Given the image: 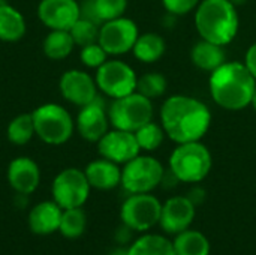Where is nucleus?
<instances>
[{
	"instance_id": "39",
	"label": "nucleus",
	"mask_w": 256,
	"mask_h": 255,
	"mask_svg": "<svg viewBox=\"0 0 256 255\" xmlns=\"http://www.w3.org/2000/svg\"><path fill=\"white\" fill-rule=\"evenodd\" d=\"M252 105H254V108L256 110V87H255V93H254V98H252Z\"/></svg>"
},
{
	"instance_id": "1",
	"label": "nucleus",
	"mask_w": 256,
	"mask_h": 255,
	"mask_svg": "<svg viewBox=\"0 0 256 255\" xmlns=\"http://www.w3.org/2000/svg\"><path fill=\"white\" fill-rule=\"evenodd\" d=\"M212 113L196 98L174 95L160 110V123L165 134L177 144L200 141L208 131Z\"/></svg>"
},
{
	"instance_id": "21",
	"label": "nucleus",
	"mask_w": 256,
	"mask_h": 255,
	"mask_svg": "<svg viewBox=\"0 0 256 255\" xmlns=\"http://www.w3.org/2000/svg\"><path fill=\"white\" fill-rule=\"evenodd\" d=\"M190 59L196 68L207 72H213L226 62V53L222 45L202 39L192 47Z\"/></svg>"
},
{
	"instance_id": "20",
	"label": "nucleus",
	"mask_w": 256,
	"mask_h": 255,
	"mask_svg": "<svg viewBox=\"0 0 256 255\" xmlns=\"http://www.w3.org/2000/svg\"><path fill=\"white\" fill-rule=\"evenodd\" d=\"M27 24L24 15L14 6L0 2V41L14 44L24 38Z\"/></svg>"
},
{
	"instance_id": "24",
	"label": "nucleus",
	"mask_w": 256,
	"mask_h": 255,
	"mask_svg": "<svg viewBox=\"0 0 256 255\" xmlns=\"http://www.w3.org/2000/svg\"><path fill=\"white\" fill-rule=\"evenodd\" d=\"M165 50H166L165 41L158 33L140 35L132 48L134 56L142 63H154L164 56Z\"/></svg>"
},
{
	"instance_id": "23",
	"label": "nucleus",
	"mask_w": 256,
	"mask_h": 255,
	"mask_svg": "<svg viewBox=\"0 0 256 255\" xmlns=\"http://www.w3.org/2000/svg\"><path fill=\"white\" fill-rule=\"evenodd\" d=\"M128 255H176L174 243L160 234H144L128 248Z\"/></svg>"
},
{
	"instance_id": "30",
	"label": "nucleus",
	"mask_w": 256,
	"mask_h": 255,
	"mask_svg": "<svg viewBox=\"0 0 256 255\" xmlns=\"http://www.w3.org/2000/svg\"><path fill=\"white\" fill-rule=\"evenodd\" d=\"M134 134H135V137H136V141H138L141 150H148V152H152V150H156V149L162 144L165 131H164V128L159 126L158 123L148 122V123H146L144 126H141L138 131H135Z\"/></svg>"
},
{
	"instance_id": "38",
	"label": "nucleus",
	"mask_w": 256,
	"mask_h": 255,
	"mask_svg": "<svg viewBox=\"0 0 256 255\" xmlns=\"http://www.w3.org/2000/svg\"><path fill=\"white\" fill-rule=\"evenodd\" d=\"M230 2H231V3H232L236 8H237V6H242V5H244L248 0H230Z\"/></svg>"
},
{
	"instance_id": "12",
	"label": "nucleus",
	"mask_w": 256,
	"mask_h": 255,
	"mask_svg": "<svg viewBox=\"0 0 256 255\" xmlns=\"http://www.w3.org/2000/svg\"><path fill=\"white\" fill-rule=\"evenodd\" d=\"M60 95L70 104L76 107H84L94 102L98 96V84L96 80L81 69H69L64 71L58 80Z\"/></svg>"
},
{
	"instance_id": "22",
	"label": "nucleus",
	"mask_w": 256,
	"mask_h": 255,
	"mask_svg": "<svg viewBox=\"0 0 256 255\" xmlns=\"http://www.w3.org/2000/svg\"><path fill=\"white\" fill-rule=\"evenodd\" d=\"M176 255H210V242L198 230H184L174 236Z\"/></svg>"
},
{
	"instance_id": "10",
	"label": "nucleus",
	"mask_w": 256,
	"mask_h": 255,
	"mask_svg": "<svg viewBox=\"0 0 256 255\" xmlns=\"http://www.w3.org/2000/svg\"><path fill=\"white\" fill-rule=\"evenodd\" d=\"M98 89L112 98H123L136 92V74L135 71L124 62L112 59L106 60L102 66L96 69L94 75Z\"/></svg>"
},
{
	"instance_id": "17",
	"label": "nucleus",
	"mask_w": 256,
	"mask_h": 255,
	"mask_svg": "<svg viewBox=\"0 0 256 255\" xmlns=\"http://www.w3.org/2000/svg\"><path fill=\"white\" fill-rule=\"evenodd\" d=\"M10 188L20 195L34 192L40 183L39 165L28 156H18L10 161L6 173Z\"/></svg>"
},
{
	"instance_id": "33",
	"label": "nucleus",
	"mask_w": 256,
	"mask_h": 255,
	"mask_svg": "<svg viewBox=\"0 0 256 255\" xmlns=\"http://www.w3.org/2000/svg\"><path fill=\"white\" fill-rule=\"evenodd\" d=\"M162 3L171 15H184L198 8L200 0H162Z\"/></svg>"
},
{
	"instance_id": "6",
	"label": "nucleus",
	"mask_w": 256,
	"mask_h": 255,
	"mask_svg": "<svg viewBox=\"0 0 256 255\" xmlns=\"http://www.w3.org/2000/svg\"><path fill=\"white\" fill-rule=\"evenodd\" d=\"M110 123L116 129H123L129 132L138 131L146 123L153 119V104L152 99L142 96L138 92L117 98L108 108Z\"/></svg>"
},
{
	"instance_id": "25",
	"label": "nucleus",
	"mask_w": 256,
	"mask_h": 255,
	"mask_svg": "<svg viewBox=\"0 0 256 255\" xmlns=\"http://www.w3.org/2000/svg\"><path fill=\"white\" fill-rule=\"evenodd\" d=\"M75 47L69 30H50L42 42L44 54L51 60L66 59Z\"/></svg>"
},
{
	"instance_id": "27",
	"label": "nucleus",
	"mask_w": 256,
	"mask_h": 255,
	"mask_svg": "<svg viewBox=\"0 0 256 255\" xmlns=\"http://www.w3.org/2000/svg\"><path fill=\"white\" fill-rule=\"evenodd\" d=\"M86 227H87V216L81 207L63 210L58 231L66 239H78L80 236L84 234Z\"/></svg>"
},
{
	"instance_id": "5",
	"label": "nucleus",
	"mask_w": 256,
	"mask_h": 255,
	"mask_svg": "<svg viewBox=\"0 0 256 255\" xmlns=\"http://www.w3.org/2000/svg\"><path fill=\"white\" fill-rule=\"evenodd\" d=\"M212 153L201 141L178 144L170 156V171L178 182L198 183L212 170Z\"/></svg>"
},
{
	"instance_id": "36",
	"label": "nucleus",
	"mask_w": 256,
	"mask_h": 255,
	"mask_svg": "<svg viewBox=\"0 0 256 255\" xmlns=\"http://www.w3.org/2000/svg\"><path fill=\"white\" fill-rule=\"evenodd\" d=\"M195 206H200V204H202V201H204V198H206V191L202 189V188H194L190 192H189V195H186Z\"/></svg>"
},
{
	"instance_id": "32",
	"label": "nucleus",
	"mask_w": 256,
	"mask_h": 255,
	"mask_svg": "<svg viewBox=\"0 0 256 255\" xmlns=\"http://www.w3.org/2000/svg\"><path fill=\"white\" fill-rule=\"evenodd\" d=\"M80 59L84 66L98 69L108 60V54L99 42H94V44H90V45H86L81 48Z\"/></svg>"
},
{
	"instance_id": "9",
	"label": "nucleus",
	"mask_w": 256,
	"mask_h": 255,
	"mask_svg": "<svg viewBox=\"0 0 256 255\" xmlns=\"http://www.w3.org/2000/svg\"><path fill=\"white\" fill-rule=\"evenodd\" d=\"M162 204L160 201L147 194H130L120 209V219L134 231L144 233L159 224Z\"/></svg>"
},
{
	"instance_id": "16",
	"label": "nucleus",
	"mask_w": 256,
	"mask_h": 255,
	"mask_svg": "<svg viewBox=\"0 0 256 255\" xmlns=\"http://www.w3.org/2000/svg\"><path fill=\"white\" fill-rule=\"evenodd\" d=\"M75 128L81 138L88 143H98L108 132V111H105L104 104L99 101V98L94 102L81 107L75 120Z\"/></svg>"
},
{
	"instance_id": "7",
	"label": "nucleus",
	"mask_w": 256,
	"mask_h": 255,
	"mask_svg": "<svg viewBox=\"0 0 256 255\" xmlns=\"http://www.w3.org/2000/svg\"><path fill=\"white\" fill-rule=\"evenodd\" d=\"M165 176L162 164L153 156H136L122 170V186L129 194H147L158 188Z\"/></svg>"
},
{
	"instance_id": "31",
	"label": "nucleus",
	"mask_w": 256,
	"mask_h": 255,
	"mask_svg": "<svg viewBox=\"0 0 256 255\" xmlns=\"http://www.w3.org/2000/svg\"><path fill=\"white\" fill-rule=\"evenodd\" d=\"M94 8L99 20L105 23L123 17L128 8V0H94Z\"/></svg>"
},
{
	"instance_id": "14",
	"label": "nucleus",
	"mask_w": 256,
	"mask_h": 255,
	"mask_svg": "<svg viewBox=\"0 0 256 255\" xmlns=\"http://www.w3.org/2000/svg\"><path fill=\"white\" fill-rule=\"evenodd\" d=\"M38 18L50 30H70L80 20V2L76 0H40Z\"/></svg>"
},
{
	"instance_id": "15",
	"label": "nucleus",
	"mask_w": 256,
	"mask_h": 255,
	"mask_svg": "<svg viewBox=\"0 0 256 255\" xmlns=\"http://www.w3.org/2000/svg\"><path fill=\"white\" fill-rule=\"evenodd\" d=\"M196 215V206L184 195H177L162 204L159 224L166 234L176 236L189 230Z\"/></svg>"
},
{
	"instance_id": "37",
	"label": "nucleus",
	"mask_w": 256,
	"mask_h": 255,
	"mask_svg": "<svg viewBox=\"0 0 256 255\" xmlns=\"http://www.w3.org/2000/svg\"><path fill=\"white\" fill-rule=\"evenodd\" d=\"M111 255H128V248H126V249H124V248H118V249L112 251V254Z\"/></svg>"
},
{
	"instance_id": "3",
	"label": "nucleus",
	"mask_w": 256,
	"mask_h": 255,
	"mask_svg": "<svg viewBox=\"0 0 256 255\" xmlns=\"http://www.w3.org/2000/svg\"><path fill=\"white\" fill-rule=\"evenodd\" d=\"M195 26L204 41L225 47L238 32L237 8L230 0H204L196 8Z\"/></svg>"
},
{
	"instance_id": "35",
	"label": "nucleus",
	"mask_w": 256,
	"mask_h": 255,
	"mask_svg": "<svg viewBox=\"0 0 256 255\" xmlns=\"http://www.w3.org/2000/svg\"><path fill=\"white\" fill-rule=\"evenodd\" d=\"M244 65H246V68L250 71V74L255 77L256 80V42L254 45L249 47V50H248V53H246Z\"/></svg>"
},
{
	"instance_id": "29",
	"label": "nucleus",
	"mask_w": 256,
	"mask_h": 255,
	"mask_svg": "<svg viewBox=\"0 0 256 255\" xmlns=\"http://www.w3.org/2000/svg\"><path fill=\"white\" fill-rule=\"evenodd\" d=\"M99 29H100L99 24H96L93 21H88V20H84V18H80L70 27L69 33H70L75 45L82 48L86 45L98 42V39H99Z\"/></svg>"
},
{
	"instance_id": "19",
	"label": "nucleus",
	"mask_w": 256,
	"mask_h": 255,
	"mask_svg": "<svg viewBox=\"0 0 256 255\" xmlns=\"http://www.w3.org/2000/svg\"><path fill=\"white\" fill-rule=\"evenodd\" d=\"M63 209L52 201H42L36 204L28 213V227L34 234L46 236L60 228Z\"/></svg>"
},
{
	"instance_id": "4",
	"label": "nucleus",
	"mask_w": 256,
	"mask_h": 255,
	"mask_svg": "<svg viewBox=\"0 0 256 255\" xmlns=\"http://www.w3.org/2000/svg\"><path fill=\"white\" fill-rule=\"evenodd\" d=\"M36 137L50 146L68 143L75 131V120L70 113L54 102L42 104L32 111Z\"/></svg>"
},
{
	"instance_id": "2",
	"label": "nucleus",
	"mask_w": 256,
	"mask_h": 255,
	"mask_svg": "<svg viewBox=\"0 0 256 255\" xmlns=\"http://www.w3.org/2000/svg\"><path fill=\"white\" fill-rule=\"evenodd\" d=\"M255 87V77L240 62H225L210 75L212 98L225 110L237 111L250 105Z\"/></svg>"
},
{
	"instance_id": "26",
	"label": "nucleus",
	"mask_w": 256,
	"mask_h": 255,
	"mask_svg": "<svg viewBox=\"0 0 256 255\" xmlns=\"http://www.w3.org/2000/svg\"><path fill=\"white\" fill-rule=\"evenodd\" d=\"M34 135L36 134L32 113H22L15 116L6 128V137L15 146H26Z\"/></svg>"
},
{
	"instance_id": "13",
	"label": "nucleus",
	"mask_w": 256,
	"mask_h": 255,
	"mask_svg": "<svg viewBox=\"0 0 256 255\" xmlns=\"http://www.w3.org/2000/svg\"><path fill=\"white\" fill-rule=\"evenodd\" d=\"M140 144L134 132L123 129L108 131L98 141V152L102 158L110 159L116 164H126L140 155Z\"/></svg>"
},
{
	"instance_id": "11",
	"label": "nucleus",
	"mask_w": 256,
	"mask_h": 255,
	"mask_svg": "<svg viewBox=\"0 0 256 255\" xmlns=\"http://www.w3.org/2000/svg\"><path fill=\"white\" fill-rule=\"evenodd\" d=\"M140 36L136 24L130 18H116L102 23L98 42L108 56H122L132 51Z\"/></svg>"
},
{
	"instance_id": "34",
	"label": "nucleus",
	"mask_w": 256,
	"mask_h": 255,
	"mask_svg": "<svg viewBox=\"0 0 256 255\" xmlns=\"http://www.w3.org/2000/svg\"><path fill=\"white\" fill-rule=\"evenodd\" d=\"M80 18H84V20H88L102 26V21L99 20L96 8H94V0H82L80 3Z\"/></svg>"
},
{
	"instance_id": "8",
	"label": "nucleus",
	"mask_w": 256,
	"mask_h": 255,
	"mask_svg": "<svg viewBox=\"0 0 256 255\" xmlns=\"http://www.w3.org/2000/svg\"><path fill=\"white\" fill-rule=\"evenodd\" d=\"M90 183L84 170L70 167L62 170L52 180V200L64 210L82 207L90 195Z\"/></svg>"
},
{
	"instance_id": "28",
	"label": "nucleus",
	"mask_w": 256,
	"mask_h": 255,
	"mask_svg": "<svg viewBox=\"0 0 256 255\" xmlns=\"http://www.w3.org/2000/svg\"><path fill=\"white\" fill-rule=\"evenodd\" d=\"M166 90V78L159 72L144 74L136 80V92L148 99L162 96Z\"/></svg>"
},
{
	"instance_id": "18",
	"label": "nucleus",
	"mask_w": 256,
	"mask_h": 255,
	"mask_svg": "<svg viewBox=\"0 0 256 255\" xmlns=\"http://www.w3.org/2000/svg\"><path fill=\"white\" fill-rule=\"evenodd\" d=\"M84 173L90 186L99 191H110L122 183V168L118 164L105 158L92 161Z\"/></svg>"
}]
</instances>
